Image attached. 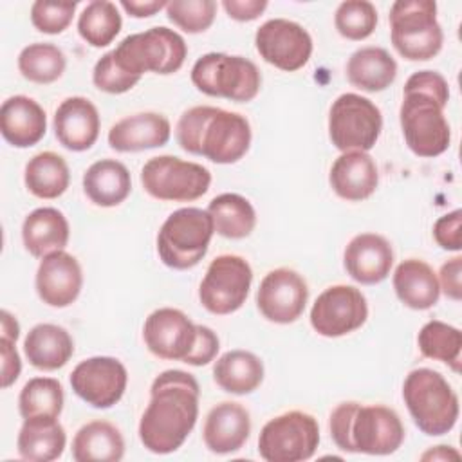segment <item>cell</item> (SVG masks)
Here are the masks:
<instances>
[{
  "label": "cell",
  "instance_id": "30bf717a",
  "mask_svg": "<svg viewBox=\"0 0 462 462\" xmlns=\"http://www.w3.org/2000/svg\"><path fill=\"white\" fill-rule=\"evenodd\" d=\"M141 184L157 200L191 202L209 189L211 173L199 162L182 161L175 155H157L144 162Z\"/></svg>",
  "mask_w": 462,
  "mask_h": 462
},
{
  "label": "cell",
  "instance_id": "603a6c76",
  "mask_svg": "<svg viewBox=\"0 0 462 462\" xmlns=\"http://www.w3.org/2000/svg\"><path fill=\"white\" fill-rule=\"evenodd\" d=\"M171 125L159 112H137L114 123L108 130V144L121 153L143 152L164 146L170 141Z\"/></svg>",
  "mask_w": 462,
  "mask_h": 462
},
{
  "label": "cell",
  "instance_id": "83f0119b",
  "mask_svg": "<svg viewBox=\"0 0 462 462\" xmlns=\"http://www.w3.org/2000/svg\"><path fill=\"white\" fill-rule=\"evenodd\" d=\"M83 191L99 208L119 206L132 191L130 171L116 159L96 161L83 173Z\"/></svg>",
  "mask_w": 462,
  "mask_h": 462
},
{
  "label": "cell",
  "instance_id": "9a60e30c",
  "mask_svg": "<svg viewBox=\"0 0 462 462\" xmlns=\"http://www.w3.org/2000/svg\"><path fill=\"white\" fill-rule=\"evenodd\" d=\"M128 384L125 365L110 356H94L79 361L70 372L72 392L97 410L112 408L121 401Z\"/></svg>",
  "mask_w": 462,
  "mask_h": 462
},
{
  "label": "cell",
  "instance_id": "ab89813d",
  "mask_svg": "<svg viewBox=\"0 0 462 462\" xmlns=\"http://www.w3.org/2000/svg\"><path fill=\"white\" fill-rule=\"evenodd\" d=\"M377 20V9L368 0L341 2L334 14V25L337 32L352 42L368 38L375 31Z\"/></svg>",
  "mask_w": 462,
  "mask_h": 462
},
{
  "label": "cell",
  "instance_id": "e0dca14e",
  "mask_svg": "<svg viewBox=\"0 0 462 462\" xmlns=\"http://www.w3.org/2000/svg\"><path fill=\"white\" fill-rule=\"evenodd\" d=\"M354 453L392 455L404 440V426L395 410L384 404H361L350 424Z\"/></svg>",
  "mask_w": 462,
  "mask_h": 462
},
{
  "label": "cell",
  "instance_id": "d4e9b609",
  "mask_svg": "<svg viewBox=\"0 0 462 462\" xmlns=\"http://www.w3.org/2000/svg\"><path fill=\"white\" fill-rule=\"evenodd\" d=\"M328 182L339 199L359 202L377 189L379 170L368 152H343L330 168Z\"/></svg>",
  "mask_w": 462,
  "mask_h": 462
},
{
  "label": "cell",
  "instance_id": "ac0fdd59",
  "mask_svg": "<svg viewBox=\"0 0 462 462\" xmlns=\"http://www.w3.org/2000/svg\"><path fill=\"white\" fill-rule=\"evenodd\" d=\"M143 339L155 357L184 363L197 343V323L179 309L161 307L146 318Z\"/></svg>",
  "mask_w": 462,
  "mask_h": 462
},
{
  "label": "cell",
  "instance_id": "d6a6232c",
  "mask_svg": "<svg viewBox=\"0 0 462 462\" xmlns=\"http://www.w3.org/2000/svg\"><path fill=\"white\" fill-rule=\"evenodd\" d=\"M215 383L227 393H253L263 381V363L249 350H229L213 366Z\"/></svg>",
  "mask_w": 462,
  "mask_h": 462
},
{
  "label": "cell",
  "instance_id": "52a82bcc",
  "mask_svg": "<svg viewBox=\"0 0 462 462\" xmlns=\"http://www.w3.org/2000/svg\"><path fill=\"white\" fill-rule=\"evenodd\" d=\"M191 81L197 90L206 96L247 103L258 96L262 74L258 67L244 56L208 52L193 63Z\"/></svg>",
  "mask_w": 462,
  "mask_h": 462
},
{
  "label": "cell",
  "instance_id": "3957f363",
  "mask_svg": "<svg viewBox=\"0 0 462 462\" xmlns=\"http://www.w3.org/2000/svg\"><path fill=\"white\" fill-rule=\"evenodd\" d=\"M402 399L415 426L426 435H444L457 424L458 395L433 368L411 370L402 384Z\"/></svg>",
  "mask_w": 462,
  "mask_h": 462
},
{
  "label": "cell",
  "instance_id": "4dcf8cb0",
  "mask_svg": "<svg viewBox=\"0 0 462 462\" xmlns=\"http://www.w3.org/2000/svg\"><path fill=\"white\" fill-rule=\"evenodd\" d=\"M397 76V63L392 54L375 45H366L352 52L346 61V79L352 87L365 92L388 88Z\"/></svg>",
  "mask_w": 462,
  "mask_h": 462
},
{
  "label": "cell",
  "instance_id": "7c38bea8",
  "mask_svg": "<svg viewBox=\"0 0 462 462\" xmlns=\"http://www.w3.org/2000/svg\"><path fill=\"white\" fill-rule=\"evenodd\" d=\"M253 269L244 256L220 254L206 269L199 287L202 307L217 316L236 312L251 289Z\"/></svg>",
  "mask_w": 462,
  "mask_h": 462
},
{
  "label": "cell",
  "instance_id": "8d00e7d4",
  "mask_svg": "<svg viewBox=\"0 0 462 462\" xmlns=\"http://www.w3.org/2000/svg\"><path fill=\"white\" fill-rule=\"evenodd\" d=\"M121 27L123 20L119 9L108 0L88 2L78 18V32L92 47L110 45Z\"/></svg>",
  "mask_w": 462,
  "mask_h": 462
},
{
  "label": "cell",
  "instance_id": "484cf974",
  "mask_svg": "<svg viewBox=\"0 0 462 462\" xmlns=\"http://www.w3.org/2000/svg\"><path fill=\"white\" fill-rule=\"evenodd\" d=\"M23 352L34 368L52 372L69 363L74 354V341L63 327L54 323H38L27 332L23 339Z\"/></svg>",
  "mask_w": 462,
  "mask_h": 462
},
{
  "label": "cell",
  "instance_id": "681fc988",
  "mask_svg": "<svg viewBox=\"0 0 462 462\" xmlns=\"http://www.w3.org/2000/svg\"><path fill=\"white\" fill-rule=\"evenodd\" d=\"M16 341L7 337H0V354H2V388H9L22 372L20 354L16 350Z\"/></svg>",
  "mask_w": 462,
  "mask_h": 462
},
{
  "label": "cell",
  "instance_id": "4fadbf2b",
  "mask_svg": "<svg viewBox=\"0 0 462 462\" xmlns=\"http://www.w3.org/2000/svg\"><path fill=\"white\" fill-rule=\"evenodd\" d=\"M368 303L365 294L354 285L327 287L310 309L312 328L325 337H341L365 325Z\"/></svg>",
  "mask_w": 462,
  "mask_h": 462
},
{
  "label": "cell",
  "instance_id": "ffe728a7",
  "mask_svg": "<svg viewBox=\"0 0 462 462\" xmlns=\"http://www.w3.org/2000/svg\"><path fill=\"white\" fill-rule=\"evenodd\" d=\"M58 143L70 152H85L99 137L101 119L96 105L83 96L63 99L52 119Z\"/></svg>",
  "mask_w": 462,
  "mask_h": 462
},
{
  "label": "cell",
  "instance_id": "ba28073f",
  "mask_svg": "<svg viewBox=\"0 0 462 462\" xmlns=\"http://www.w3.org/2000/svg\"><path fill=\"white\" fill-rule=\"evenodd\" d=\"M446 105L420 90H402L399 123L406 146L419 157H437L449 148L451 130Z\"/></svg>",
  "mask_w": 462,
  "mask_h": 462
},
{
  "label": "cell",
  "instance_id": "74e56055",
  "mask_svg": "<svg viewBox=\"0 0 462 462\" xmlns=\"http://www.w3.org/2000/svg\"><path fill=\"white\" fill-rule=\"evenodd\" d=\"M63 402H65L63 386L54 377H32L23 384L18 395V410L22 419H32V417L58 419L63 410Z\"/></svg>",
  "mask_w": 462,
  "mask_h": 462
},
{
  "label": "cell",
  "instance_id": "b9f144b4",
  "mask_svg": "<svg viewBox=\"0 0 462 462\" xmlns=\"http://www.w3.org/2000/svg\"><path fill=\"white\" fill-rule=\"evenodd\" d=\"M92 81L96 88L106 92V94H125L132 90L139 81L141 76L126 72L114 58L112 51L103 54L92 70Z\"/></svg>",
  "mask_w": 462,
  "mask_h": 462
},
{
  "label": "cell",
  "instance_id": "f1b7e54d",
  "mask_svg": "<svg viewBox=\"0 0 462 462\" xmlns=\"http://www.w3.org/2000/svg\"><path fill=\"white\" fill-rule=\"evenodd\" d=\"M69 236V222L56 208H38L31 211L22 224L23 245L36 258L65 249Z\"/></svg>",
  "mask_w": 462,
  "mask_h": 462
},
{
  "label": "cell",
  "instance_id": "4316f807",
  "mask_svg": "<svg viewBox=\"0 0 462 462\" xmlns=\"http://www.w3.org/2000/svg\"><path fill=\"white\" fill-rule=\"evenodd\" d=\"M393 289L401 303L413 310L431 309L440 296L435 271L419 258L402 260L393 273Z\"/></svg>",
  "mask_w": 462,
  "mask_h": 462
},
{
  "label": "cell",
  "instance_id": "e575fe53",
  "mask_svg": "<svg viewBox=\"0 0 462 462\" xmlns=\"http://www.w3.org/2000/svg\"><path fill=\"white\" fill-rule=\"evenodd\" d=\"M213 220L215 233L240 240L253 233L256 226V211L253 204L238 193H220L208 204L206 209Z\"/></svg>",
  "mask_w": 462,
  "mask_h": 462
},
{
  "label": "cell",
  "instance_id": "f6af8a7d",
  "mask_svg": "<svg viewBox=\"0 0 462 462\" xmlns=\"http://www.w3.org/2000/svg\"><path fill=\"white\" fill-rule=\"evenodd\" d=\"M404 88L406 90H420L424 94H430V96L437 97L442 105H448V101H449V85H448L446 78L437 70L413 72L406 79Z\"/></svg>",
  "mask_w": 462,
  "mask_h": 462
},
{
  "label": "cell",
  "instance_id": "5bb4252c",
  "mask_svg": "<svg viewBox=\"0 0 462 462\" xmlns=\"http://www.w3.org/2000/svg\"><path fill=\"white\" fill-rule=\"evenodd\" d=\"M254 45L263 61L285 72L300 70L312 56V38L309 31L287 18L263 22L256 29Z\"/></svg>",
  "mask_w": 462,
  "mask_h": 462
},
{
  "label": "cell",
  "instance_id": "7bdbcfd3",
  "mask_svg": "<svg viewBox=\"0 0 462 462\" xmlns=\"http://www.w3.org/2000/svg\"><path fill=\"white\" fill-rule=\"evenodd\" d=\"M76 7L78 2L36 0L31 5V22L40 32L60 34L70 25Z\"/></svg>",
  "mask_w": 462,
  "mask_h": 462
},
{
  "label": "cell",
  "instance_id": "816d5d0a",
  "mask_svg": "<svg viewBox=\"0 0 462 462\" xmlns=\"http://www.w3.org/2000/svg\"><path fill=\"white\" fill-rule=\"evenodd\" d=\"M166 4L162 0H121V7L134 18L153 16L161 9H166Z\"/></svg>",
  "mask_w": 462,
  "mask_h": 462
},
{
  "label": "cell",
  "instance_id": "db71d44e",
  "mask_svg": "<svg viewBox=\"0 0 462 462\" xmlns=\"http://www.w3.org/2000/svg\"><path fill=\"white\" fill-rule=\"evenodd\" d=\"M458 460L460 453L451 446H435L420 455V460Z\"/></svg>",
  "mask_w": 462,
  "mask_h": 462
},
{
  "label": "cell",
  "instance_id": "836d02e7",
  "mask_svg": "<svg viewBox=\"0 0 462 462\" xmlns=\"http://www.w3.org/2000/svg\"><path fill=\"white\" fill-rule=\"evenodd\" d=\"M23 182L29 193L38 199H58L67 191L70 182L69 164L56 152H40L25 164Z\"/></svg>",
  "mask_w": 462,
  "mask_h": 462
},
{
  "label": "cell",
  "instance_id": "8992f818",
  "mask_svg": "<svg viewBox=\"0 0 462 462\" xmlns=\"http://www.w3.org/2000/svg\"><path fill=\"white\" fill-rule=\"evenodd\" d=\"M112 54L130 74L141 78L144 72L166 76L184 65L188 45L177 31L159 25L123 38Z\"/></svg>",
  "mask_w": 462,
  "mask_h": 462
},
{
  "label": "cell",
  "instance_id": "60d3db41",
  "mask_svg": "<svg viewBox=\"0 0 462 462\" xmlns=\"http://www.w3.org/2000/svg\"><path fill=\"white\" fill-rule=\"evenodd\" d=\"M217 14L213 0H171L166 4L168 20L188 34H199L211 27Z\"/></svg>",
  "mask_w": 462,
  "mask_h": 462
},
{
  "label": "cell",
  "instance_id": "7402d4cb",
  "mask_svg": "<svg viewBox=\"0 0 462 462\" xmlns=\"http://www.w3.org/2000/svg\"><path fill=\"white\" fill-rule=\"evenodd\" d=\"M251 433V415L240 402L222 401L209 410L202 428L206 448L217 455L238 451Z\"/></svg>",
  "mask_w": 462,
  "mask_h": 462
},
{
  "label": "cell",
  "instance_id": "9c48e42d",
  "mask_svg": "<svg viewBox=\"0 0 462 462\" xmlns=\"http://www.w3.org/2000/svg\"><path fill=\"white\" fill-rule=\"evenodd\" d=\"M383 130V114L368 97L345 92L328 110V137L334 148L343 152H368L375 146Z\"/></svg>",
  "mask_w": 462,
  "mask_h": 462
},
{
  "label": "cell",
  "instance_id": "d6986e66",
  "mask_svg": "<svg viewBox=\"0 0 462 462\" xmlns=\"http://www.w3.org/2000/svg\"><path fill=\"white\" fill-rule=\"evenodd\" d=\"M34 285L45 305L54 309L69 307L78 300L83 287L81 265L65 249L49 253L38 265Z\"/></svg>",
  "mask_w": 462,
  "mask_h": 462
},
{
  "label": "cell",
  "instance_id": "44dd1931",
  "mask_svg": "<svg viewBox=\"0 0 462 462\" xmlns=\"http://www.w3.org/2000/svg\"><path fill=\"white\" fill-rule=\"evenodd\" d=\"M343 263L352 280L363 285H375L390 274L393 249L383 235L359 233L346 244Z\"/></svg>",
  "mask_w": 462,
  "mask_h": 462
},
{
  "label": "cell",
  "instance_id": "f5cc1de1",
  "mask_svg": "<svg viewBox=\"0 0 462 462\" xmlns=\"http://www.w3.org/2000/svg\"><path fill=\"white\" fill-rule=\"evenodd\" d=\"M0 330H2V337H7L11 341H16L20 336V323L9 310L0 312Z\"/></svg>",
  "mask_w": 462,
  "mask_h": 462
},
{
  "label": "cell",
  "instance_id": "f546056e",
  "mask_svg": "<svg viewBox=\"0 0 462 462\" xmlns=\"http://www.w3.org/2000/svg\"><path fill=\"white\" fill-rule=\"evenodd\" d=\"M67 446L65 428L54 417L23 419L16 448L18 455L29 462H51L61 457Z\"/></svg>",
  "mask_w": 462,
  "mask_h": 462
},
{
  "label": "cell",
  "instance_id": "f907efd6",
  "mask_svg": "<svg viewBox=\"0 0 462 462\" xmlns=\"http://www.w3.org/2000/svg\"><path fill=\"white\" fill-rule=\"evenodd\" d=\"M267 0H224L222 7L226 9L227 16L236 22H253L256 20L265 9Z\"/></svg>",
  "mask_w": 462,
  "mask_h": 462
},
{
  "label": "cell",
  "instance_id": "cb8c5ba5",
  "mask_svg": "<svg viewBox=\"0 0 462 462\" xmlns=\"http://www.w3.org/2000/svg\"><path fill=\"white\" fill-rule=\"evenodd\" d=\"M47 132V114L38 101L16 94L0 106V134L14 148H29L43 139Z\"/></svg>",
  "mask_w": 462,
  "mask_h": 462
},
{
  "label": "cell",
  "instance_id": "2e32d148",
  "mask_svg": "<svg viewBox=\"0 0 462 462\" xmlns=\"http://www.w3.org/2000/svg\"><path fill=\"white\" fill-rule=\"evenodd\" d=\"M309 287L305 278L289 267L269 271L256 291V307L260 314L273 323H294L305 310Z\"/></svg>",
  "mask_w": 462,
  "mask_h": 462
},
{
  "label": "cell",
  "instance_id": "bcb514c9",
  "mask_svg": "<svg viewBox=\"0 0 462 462\" xmlns=\"http://www.w3.org/2000/svg\"><path fill=\"white\" fill-rule=\"evenodd\" d=\"M460 226H462V211L460 209H453L451 213L440 217L433 224L435 242L446 251H460L462 249Z\"/></svg>",
  "mask_w": 462,
  "mask_h": 462
},
{
  "label": "cell",
  "instance_id": "1f68e13d",
  "mask_svg": "<svg viewBox=\"0 0 462 462\" xmlns=\"http://www.w3.org/2000/svg\"><path fill=\"white\" fill-rule=\"evenodd\" d=\"M123 455V433L108 420H90L72 439V458L76 462H119Z\"/></svg>",
  "mask_w": 462,
  "mask_h": 462
},
{
  "label": "cell",
  "instance_id": "d590c367",
  "mask_svg": "<svg viewBox=\"0 0 462 462\" xmlns=\"http://www.w3.org/2000/svg\"><path fill=\"white\" fill-rule=\"evenodd\" d=\"M67 58L63 51L54 43H31L18 54L20 74L32 83L49 85L60 79L65 72Z\"/></svg>",
  "mask_w": 462,
  "mask_h": 462
},
{
  "label": "cell",
  "instance_id": "5b68a950",
  "mask_svg": "<svg viewBox=\"0 0 462 462\" xmlns=\"http://www.w3.org/2000/svg\"><path fill=\"white\" fill-rule=\"evenodd\" d=\"M215 227L200 208H180L168 215L157 235L161 262L175 271L195 267L208 253Z\"/></svg>",
  "mask_w": 462,
  "mask_h": 462
},
{
  "label": "cell",
  "instance_id": "6da1fadb",
  "mask_svg": "<svg viewBox=\"0 0 462 462\" xmlns=\"http://www.w3.org/2000/svg\"><path fill=\"white\" fill-rule=\"evenodd\" d=\"M200 386L184 370H164L150 386V402L139 420L141 444L155 453L177 451L199 417Z\"/></svg>",
  "mask_w": 462,
  "mask_h": 462
},
{
  "label": "cell",
  "instance_id": "277c9868",
  "mask_svg": "<svg viewBox=\"0 0 462 462\" xmlns=\"http://www.w3.org/2000/svg\"><path fill=\"white\" fill-rule=\"evenodd\" d=\"M390 40L408 61L435 58L444 43L437 20V4L431 0H397L390 7Z\"/></svg>",
  "mask_w": 462,
  "mask_h": 462
},
{
  "label": "cell",
  "instance_id": "7a4b0ae2",
  "mask_svg": "<svg viewBox=\"0 0 462 462\" xmlns=\"http://www.w3.org/2000/svg\"><path fill=\"white\" fill-rule=\"evenodd\" d=\"M175 137L179 146L215 164L240 161L251 146V125L245 116L211 105H197L182 112Z\"/></svg>",
  "mask_w": 462,
  "mask_h": 462
},
{
  "label": "cell",
  "instance_id": "8fae6325",
  "mask_svg": "<svg viewBox=\"0 0 462 462\" xmlns=\"http://www.w3.org/2000/svg\"><path fill=\"white\" fill-rule=\"evenodd\" d=\"M318 446V420L314 415L301 410H291L271 419L258 437V453L267 462L309 460Z\"/></svg>",
  "mask_w": 462,
  "mask_h": 462
},
{
  "label": "cell",
  "instance_id": "7dc6e473",
  "mask_svg": "<svg viewBox=\"0 0 462 462\" xmlns=\"http://www.w3.org/2000/svg\"><path fill=\"white\" fill-rule=\"evenodd\" d=\"M220 348L218 336L206 325H197V343L193 352L184 361L191 366H204L211 363L217 357V352Z\"/></svg>",
  "mask_w": 462,
  "mask_h": 462
},
{
  "label": "cell",
  "instance_id": "ee69618b",
  "mask_svg": "<svg viewBox=\"0 0 462 462\" xmlns=\"http://www.w3.org/2000/svg\"><path fill=\"white\" fill-rule=\"evenodd\" d=\"M357 406H359V402H356V401H345V402L337 404L328 417L330 437H332L334 444L346 453H354L352 440H350V424H352V417H354V411Z\"/></svg>",
  "mask_w": 462,
  "mask_h": 462
},
{
  "label": "cell",
  "instance_id": "f35d334b",
  "mask_svg": "<svg viewBox=\"0 0 462 462\" xmlns=\"http://www.w3.org/2000/svg\"><path fill=\"white\" fill-rule=\"evenodd\" d=\"M419 350L424 357L442 361L455 372H460V352H462V332L439 319L428 321L417 336Z\"/></svg>",
  "mask_w": 462,
  "mask_h": 462
},
{
  "label": "cell",
  "instance_id": "c3c4849f",
  "mask_svg": "<svg viewBox=\"0 0 462 462\" xmlns=\"http://www.w3.org/2000/svg\"><path fill=\"white\" fill-rule=\"evenodd\" d=\"M439 287L446 294V298L453 301H460L462 298V256H453L444 262L439 273Z\"/></svg>",
  "mask_w": 462,
  "mask_h": 462
}]
</instances>
